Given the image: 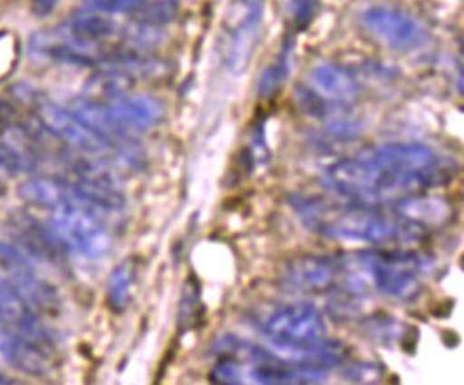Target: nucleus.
<instances>
[{
  "label": "nucleus",
  "mask_w": 464,
  "mask_h": 385,
  "mask_svg": "<svg viewBox=\"0 0 464 385\" xmlns=\"http://www.w3.org/2000/svg\"><path fill=\"white\" fill-rule=\"evenodd\" d=\"M179 12L178 0H153L150 4L139 6L135 11V22L149 26H162L170 24Z\"/></svg>",
  "instance_id": "nucleus-18"
},
{
  "label": "nucleus",
  "mask_w": 464,
  "mask_h": 385,
  "mask_svg": "<svg viewBox=\"0 0 464 385\" xmlns=\"http://www.w3.org/2000/svg\"><path fill=\"white\" fill-rule=\"evenodd\" d=\"M36 130L27 124H11L0 134V168L9 175H21L39 163Z\"/></svg>",
  "instance_id": "nucleus-13"
},
{
  "label": "nucleus",
  "mask_w": 464,
  "mask_h": 385,
  "mask_svg": "<svg viewBox=\"0 0 464 385\" xmlns=\"http://www.w3.org/2000/svg\"><path fill=\"white\" fill-rule=\"evenodd\" d=\"M346 260L332 255H306L292 263L285 274L286 285L303 293H326L346 282Z\"/></svg>",
  "instance_id": "nucleus-10"
},
{
  "label": "nucleus",
  "mask_w": 464,
  "mask_h": 385,
  "mask_svg": "<svg viewBox=\"0 0 464 385\" xmlns=\"http://www.w3.org/2000/svg\"><path fill=\"white\" fill-rule=\"evenodd\" d=\"M265 0H237L229 14V63L232 69H242L255 49L256 37L262 22Z\"/></svg>",
  "instance_id": "nucleus-12"
},
{
  "label": "nucleus",
  "mask_w": 464,
  "mask_h": 385,
  "mask_svg": "<svg viewBox=\"0 0 464 385\" xmlns=\"http://www.w3.org/2000/svg\"><path fill=\"white\" fill-rule=\"evenodd\" d=\"M54 352L56 342L0 329V357L19 371L34 377L49 374L53 369Z\"/></svg>",
  "instance_id": "nucleus-9"
},
{
  "label": "nucleus",
  "mask_w": 464,
  "mask_h": 385,
  "mask_svg": "<svg viewBox=\"0 0 464 385\" xmlns=\"http://www.w3.org/2000/svg\"><path fill=\"white\" fill-rule=\"evenodd\" d=\"M105 108L116 138L121 141H129L135 134L145 133L160 120L163 113L162 104L145 94H126L105 103Z\"/></svg>",
  "instance_id": "nucleus-11"
},
{
  "label": "nucleus",
  "mask_w": 464,
  "mask_h": 385,
  "mask_svg": "<svg viewBox=\"0 0 464 385\" xmlns=\"http://www.w3.org/2000/svg\"><path fill=\"white\" fill-rule=\"evenodd\" d=\"M66 186L68 196L51 210L49 228L59 243L71 252L89 258L105 255L113 243L111 225L106 217V213L111 211L83 200L74 195L68 183Z\"/></svg>",
  "instance_id": "nucleus-3"
},
{
  "label": "nucleus",
  "mask_w": 464,
  "mask_h": 385,
  "mask_svg": "<svg viewBox=\"0 0 464 385\" xmlns=\"http://www.w3.org/2000/svg\"><path fill=\"white\" fill-rule=\"evenodd\" d=\"M0 193H2V183H0Z\"/></svg>",
  "instance_id": "nucleus-24"
},
{
  "label": "nucleus",
  "mask_w": 464,
  "mask_h": 385,
  "mask_svg": "<svg viewBox=\"0 0 464 385\" xmlns=\"http://www.w3.org/2000/svg\"><path fill=\"white\" fill-rule=\"evenodd\" d=\"M37 120L41 121L42 128L49 131L52 136L69 144L71 148L86 151L91 154L106 153V151H118L121 154L128 153L125 146H116L99 134L86 128L71 111H64L61 106L52 101H39L37 103Z\"/></svg>",
  "instance_id": "nucleus-6"
},
{
  "label": "nucleus",
  "mask_w": 464,
  "mask_h": 385,
  "mask_svg": "<svg viewBox=\"0 0 464 385\" xmlns=\"http://www.w3.org/2000/svg\"><path fill=\"white\" fill-rule=\"evenodd\" d=\"M66 29L78 41L101 43L115 34L116 24L108 14L88 9L76 12Z\"/></svg>",
  "instance_id": "nucleus-15"
},
{
  "label": "nucleus",
  "mask_w": 464,
  "mask_h": 385,
  "mask_svg": "<svg viewBox=\"0 0 464 385\" xmlns=\"http://www.w3.org/2000/svg\"><path fill=\"white\" fill-rule=\"evenodd\" d=\"M312 91L304 93V101L312 111L327 114L330 108H344L354 103L360 94V86L349 72L334 64H319L310 73Z\"/></svg>",
  "instance_id": "nucleus-8"
},
{
  "label": "nucleus",
  "mask_w": 464,
  "mask_h": 385,
  "mask_svg": "<svg viewBox=\"0 0 464 385\" xmlns=\"http://www.w3.org/2000/svg\"><path fill=\"white\" fill-rule=\"evenodd\" d=\"M198 287L195 282L186 284L185 293H183L182 304L179 310V322L188 329L193 327L195 322L200 319L202 308H200V298H198Z\"/></svg>",
  "instance_id": "nucleus-20"
},
{
  "label": "nucleus",
  "mask_w": 464,
  "mask_h": 385,
  "mask_svg": "<svg viewBox=\"0 0 464 385\" xmlns=\"http://www.w3.org/2000/svg\"><path fill=\"white\" fill-rule=\"evenodd\" d=\"M354 272L364 284L397 300H411L420 292L429 263L418 253L401 250H367L350 258Z\"/></svg>",
  "instance_id": "nucleus-4"
},
{
  "label": "nucleus",
  "mask_w": 464,
  "mask_h": 385,
  "mask_svg": "<svg viewBox=\"0 0 464 385\" xmlns=\"http://www.w3.org/2000/svg\"><path fill=\"white\" fill-rule=\"evenodd\" d=\"M289 49H285L279 59L272 66L267 67L260 77L257 91L262 98H269L282 88L289 76Z\"/></svg>",
  "instance_id": "nucleus-19"
},
{
  "label": "nucleus",
  "mask_w": 464,
  "mask_h": 385,
  "mask_svg": "<svg viewBox=\"0 0 464 385\" xmlns=\"http://www.w3.org/2000/svg\"><path fill=\"white\" fill-rule=\"evenodd\" d=\"M14 382L16 381H14V380L11 379H7L6 375L0 372V384H14Z\"/></svg>",
  "instance_id": "nucleus-23"
},
{
  "label": "nucleus",
  "mask_w": 464,
  "mask_h": 385,
  "mask_svg": "<svg viewBox=\"0 0 464 385\" xmlns=\"http://www.w3.org/2000/svg\"><path fill=\"white\" fill-rule=\"evenodd\" d=\"M98 73L92 76L86 83L84 98L98 103H109L123 98L129 89L135 84V79L119 67L111 64H101Z\"/></svg>",
  "instance_id": "nucleus-14"
},
{
  "label": "nucleus",
  "mask_w": 464,
  "mask_h": 385,
  "mask_svg": "<svg viewBox=\"0 0 464 385\" xmlns=\"http://www.w3.org/2000/svg\"><path fill=\"white\" fill-rule=\"evenodd\" d=\"M138 278V263L126 258L111 272L108 280V304L115 313L125 312L131 300V293Z\"/></svg>",
  "instance_id": "nucleus-17"
},
{
  "label": "nucleus",
  "mask_w": 464,
  "mask_h": 385,
  "mask_svg": "<svg viewBox=\"0 0 464 385\" xmlns=\"http://www.w3.org/2000/svg\"><path fill=\"white\" fill-rule=\"evenodd\" d=\"M266 339L277 350L300 359L314 352L326 340V325L319 308L309 302L283 305L263 325Z\"/></svg>",
  "instance_id": "nucleus-5"
},
{
  "label": "nucleus",
  "mask_w": 464,
  "mask_h": 385,
  "mask_svg": "<svg viewBox=\"0 0 464 385\" xmlns=\"http://www.w3.org/2000/svg\"><path fill=\"white\" fill-rule=\"evenodd\" d=\"M59 0H32V14L37 17H46L58 6Z\"/></svg>",
  "instance_id": "nucleus-22"
},
{
  "label": "nucleus",
  "mask_w": 464,
  "mask_h": 385,
  "mask_svg": "<svg viewBox=\"0 0 464 385\" xmlns=\"http://www.w3.org/2000/svg\"><path fill=\"white\" fill-rule=\"evenodd\" d=\"M362 24L379 41L394 51H414L428 39L413 17L389 6H372L362 14Z\"/></svg>",
  "instance_id": "nucleus-7"
},
{
  "label": "nucleus",
  "mask_w": 464,
  "mask_h": 385,
  "mask_svg": "<svg viewBox=\"0 0 464 385\" xmlns=\"http://www.w3.org/2000/svg\"><path fill=\"white\" fill-rule=\"evenodd\" d=\"M19 196L27 205L51 211L66 198L68 186L63 180L34 178L24 181L19 188Z\"/></svg>",
  "instance_id": "nucleus-16"
},
{
  "label": "nucleus",
  "mask_w": 464,
  "mask_h": 385,
  "mask_svg": "<svg viewBox=\"0 0 464 385\" xmlns=\"http://www.w3.org/2000/svg\"><path fill=\"white\" fill-rule=\"evenodd\" d=\"M456 166L420 143H389L329 166L322 183L342 200L392 206L449 185Z\"/></svg>",
  "instance_id": "nucleus-1"
},
{
  "label": "nucleus",
  "mask_w": 464,
  "mask_h": 385,
  "mask_svg": "<svg viewBox=\"0 0 464 385\" xmlns=\"http://www.w3.org/2000/svg\"><path fill=\"white\" fill-rule=\"evenodd\" d=\"M84 5L91 11L111 14L135 12L140 6L141 0H84Z\"/></svg>",
  "instance_id": "nucleus-21"
},
{
  "label": "nucleus",
  "mask_w": 464,
  "mask_h": 385,
  "mask_svg": "<svg viewBox=\"0 0 464 385\" xmlns=\"http://www.w3.org/2000/svg\"><path fill=\"white\" fill-rule=\"evenodd\" d=\"M303 225L324 237L373 245L420 242L449 217V206L440 198L421 195L392 206H366L329 200L317 196L290 197Z\"/></svg>",
  "instance_id": "nucleus-2"
}]
</instances>
